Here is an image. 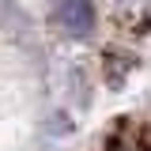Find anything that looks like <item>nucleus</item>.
<instances>
[{"label":"nucleus","mask_w":151,"mask_h":151,"mask_svg":"<svg viewBox=\"0 0 151 151\" xmlns=\"http://www.w3.org/2000/svg\"><path fill=\"white\" fill-rule=\"evenodd\" d=\"M57 19H60V27L68 34H87L94 27V8H91V0H60Z\"/></svg>","instance_id":"1"}]
</instances>
